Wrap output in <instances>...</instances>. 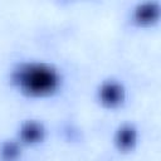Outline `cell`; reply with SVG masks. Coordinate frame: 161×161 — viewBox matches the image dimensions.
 Wrapping results in <instances>:
<instances>
[{
  "label": "cell",
  "instance_id": "cell-4",
  "mask_svg": "<svg viewBox=\"0 0 161 161\" xmlns=\"http://www.w3.org/2000/svg\"><path fill=\"white\" fill-rule=\"evenodd\" d=\"M21 133H23V137L26 141H35L42 136V128H40L39 125L31 122V123H26L23 127Z\"/></svg>",
  "mask_w": 161,
  "mask_h": 161
},
{
  "label": "cell",
  "instance_id": "cell-6",
  "mask_svg": "<svg viewBox=\"0 0 161 161\" xmlns=\"http://www.w3.org/2000/svg\"><path fill=\"white\" fill-rule=\"evenodd\" d=\"M16 152H18V148H16V146L14 143H8L3 150L4 156H6L8 158H13L14 155H16Z\"/></svg>",
  "mask_w": 161,
  "mask_h": 161
},
{
  "label": "cell",
  "instance_id": "cell-5",
  "mask_svg": "<svg viewBox=\"0 0 161 161\" xmlns=\"http://www.w3.org/2000/svg\"><path fill=\"white\" fill-rule=\"evenodd\" d=\"M118 143L122 147H130L135 141V131L131 127H123L118 132Z\"/></svg>",
  "mask_w": 161,
  "mask_h": 161
},
{
  "label": "cell",
  "instance_id": "cell-2",
  "mask_svg": "<svg viewBox=\"0 0 161 161\" xmlns=\"http://www.w3.org/2000/svg\"><path fill=\"white\" fill-rule=\"evenodd\" d=\"M101 97L108 104L118 103L122 98V89L114 83H107L101 89Z\"/></svg>",
  "mask_w": 161,
  "mask_h": 161
},
{
  "label": "cell",
  "instance_id": "cell-3",
  "mask_svg": "<svg viewBox=\"0 0 161 161\" xmlns=\"http://www.w3.org/2000/svg\"><path fill=\"white\" fill-rule=\"evenodd\" d=\"M157 13L158 6L155 3H146L138 6V9L136 10V16L141 21H150L157 16Z\"/></svg>",
  "mask_w": 161,
  "mask_h": 161
},
{
  "label": "cell",
  "instance_id": "cell-1",
  "mask_svg": "<svg viewBox=\"0 0 161 161\" xmlns=\"http://www.w3.org/2000/svg\"><path fill=\"white\" fill-rule=\"evenodd\" d=\"M19 80L26 91L42 93L54 88L57 75L53 70L43 65H28L20 70Z\"/></svg>",
  "mask_w": 161,
  "mask_h": 161
}]
</instances>
